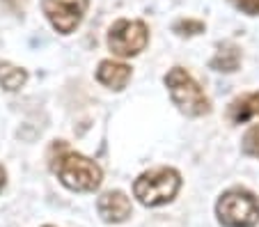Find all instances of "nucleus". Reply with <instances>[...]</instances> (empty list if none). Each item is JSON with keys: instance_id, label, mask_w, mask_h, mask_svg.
<instances>
[{"instance_id": "nucleus-4", "label": "nucleus", "mask_w": 259, "mask_h": 227, "mask_svg": "<svg viewBox=\"0 0 259 227\" xmlns=\"http://www.w3.org/2000/svg\"><path fill=\"white\" fill-rule=\"evenodd\" d=\"M215 216L223 227L259 225V200L248 188H230L218 198Z\"/></svg>"}, {"instance_id": "nucleus-14", "label": "nucleus", "mask_w": 259, "mask_h": 227, "mask_svg": "<svg viewBox=\"0 0 259 227\" xmlns=\"http://www.w3.org/2000/svg\"><path fill=\"white\" fill-rule=\"evenodd\" d=\"M239 12L248 16H259V0H230Z\"/></svg>"}, {"instance_id": "nucleus-5", "label": "nucleus", "mask_w": 259, "mask_h": 227, "mask_svg": "<svg viewBox=\"0 0 259 227\" xmlns=\"http://www.w3.org/2000/svg\"><path fill=\"white\" fill-rule=\"evenodd\" d=\"M149 44V30L145 21L119 19L108 30V49L117 58H136Z\"/></svg>"}, {"instance_id": "nucleus-8", "label": "nucleus", "mask_w": 259, "mask_h": 227, "mask_svg": "<svg viewBox=\"0 0 259 227\" xmlns=\"http://www.w3.org/2000/svg\"><path fill=\"white\" fill-rule=\"evenodd\" d=\"M97 80L101 85H106L108 89H124L131 80V67L117 60H101L97 67Z\"/></svg>"}, {"instance_id": "nucleus-2", "label": "nucleus", "mask_w": 259, "mask_h": 227, "mask_svg": "<svg viewBox=\"0 0 259 227\" xmlns=\"http://www.w3.org/2000/svg\"><path fill=\"white\" fill-rule=\"evenodd\" d=\"M165 87L177 108L188 117H202L211 113V101L202 85L184 67H172L165 74Z\"/></svg>"}, {"instance_id": "nucleus-10", "label": "nucleus", "mask_w": 259, "mask_h": 227, "mask_svg": "<svg viewBox=\"0 0 259 227\" xmlns=\"http://www.w3.org/2000/svg\"><path fill=\"white\" fill-rule=\"evenodd\" d=\"M241 49L234 44V41H223L215 51V55L211 58L209 67L215 71H223V74H234L241 67Z\"/></svg>"}, {"instance_id": "nucleus-7", "label": "nucleus", "mask_w": 259, "mask_h": 227, "mask_svg": "<svg viewBox=\"0 0 259 227\" xmlns=\"http://www.w3.org/2000/svg\"><path fill=\"white\" fill-rule=\"evenodd\" d=\"M97 211L106 222H115V225H117V222H124V220L131 218L133 207H131V200H128L126 193L108 191V193H103L101 198H99Z\"/></svg>"}, {"instance_id": "nucleus-3", "label": "nucleus", "mask_w": 259, "mask_h": 227, "mask_svg": "<svg viewBox=\"0 0 259 227\" xmlns=\"http://www.w3.org/2000/svg\"><path fill=\"white\" fill-rule=\"evenodd\" d=\"M181 188V174L175 168H152L142 172L133 184V195L145 207H163L177 198Z\"/></svg>"}, {"instance_id": "nucleus-15", "label": "nucleus", "mask_w": 259, "mask_h": 227, "mask_svg": "<svg viewBox=\"0 0 259 227\" xmlns=\"http://www.w3.org/2000/svg\"><path fill=\"white\" fill-rule=\"evenodd\" d=\"M5 184H7V170L3 168V163H0V191L5 188Z\"/></svg>"}, {"instance_id": "nucleus-1", "label": "nucleus", "mask_w": 259, "mask_h": 227, "mask_svg": "<svg viewBox=\"0 0 259 227\" xmlns=\"http://www.w3.org/2000/svg\"><path fill=\"white\" fill-rule=\"evenodd\" d=\"M53 172L60 184L76 193H94L103 181V172L92 158L78 152H71L62 145V152L53 161Z\"/></svg>"}, {"instance_id": "nucleus-12", "label": "nucleus", "mask_w": 259, "mask_h": 227, "mask_svg": "<svg viewBox=\"0 0 259 227\" xmlns=\"http://www.w3.org/2000/svg\"><path fill=\"white\" fill-rule=\"evenodd\" d=\"M241 152L245 156L259 158V124H252V126L245 131L243 143H241Z\"/></svg>"}, {"instance_id": "nucleus-11", "label": "nucleus", "mask_w": 259, "mask_h": 227, "mask_svg": "<svg viewBox=\"0 0 259 227\" xmlns=\"http://www.w3.org/2000/svg\"><path fill=\"white\" fill-rule=\"evenodd\" d=\"M28 80V71L23 67H16L12 62H0V87L7 89V92H16L21 89Z\"/></svg>"}, {"instance_id": "nucleus-16", "label": "nucleus", "mask_w": 259, "mask_h": 227, "mask_svg": "<svg viewBox=\"0 0 259 227\" xmlns=\"http://www.w3.org/2000/svg\"><path fill=\"white\" fill-rule=\"evenodd\" d=\"M44 227H55V225H44Z\"/></svg>"}, {"instance_id": "nucleus-6", "label": "nucleus", "mask_w": 259, "mask_h": 227, "mask_svg": "<svg viewBox=\"0 0 259 227\" xmlns=\"http://www.w3.org/2000/svg\"><path fill=\"white\" fill-rule=\"evenodd\" d=\"M88 7L90 0H41L46 19L60 35H71L83 23Z\"/></svg>"}, {"instance_id": "nucleus-13", "label": "nucleus", "mask_w": 259, "mask_h": 227, "mask_svg": "<svg viewBox=\"0 0 259 227\" xmlns=\"http://www.w3.org/2000/svg\"><path fill=\"white\" fill-rule=\"evenodd\" d=\"M172 28H175L177 35L193 37V35L204 32V21H200V19H179L175 25H172Z\"/></svg>"}, {"instance_id": "nucleus-9", "label": "nucleus", "mask_w": 259, "mask_h": 227, "mask_svg": "<svg viewBox=\"0 0 259 227\" xmlns=\"http://www.w3.org/2000/svg\"><path fill=\"white\" fill-rule=\"evenodd\" d=\"M252 117H259V92L241 94L227 106V119L232 124H245Z\"/></svg>"}]
</instances>
